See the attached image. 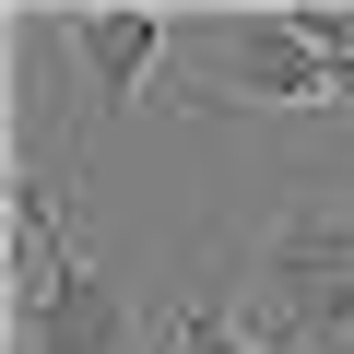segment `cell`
Masks as SVG:
<instances>
[{"label": "cell", "mask_w": 354, "mask_h": 354, "mask_svg": "<svg viewBox=\"0 0 354 354\" xmlns=\"http://www.w3.org/2000/svg\"><path fill=\"white\" fill-rule=\"evenodd\" d=\"M189 48H201L189 106H342L330 59L295 36V12H225V24H189Z\"/></svg>", "instance_id": "2"}, {"label": "cell", "mask_w": 354, "mask_h": 354, "mask_svg": "<svg viewBox=\"0 0 354 354\" xmlns=\"http://www.w3.org/2000/svg\"><path fill=\"white\" fill-rule=\"evenodd\" d=\"M165 354H272L225 295H189V307H177V330H165Z\"/></svg>", "instance_id": "5"}, {"label": "cell", "mask_w": 354, "mask_h": 354, "mask_svg": "<svg viewBox=\"0 0 354 354\" xmlns=\"http://www.w3.org/2000/svg\"><path fill=\"white\" fill-rule=\"evenodd\" d=\"M59 48L83 59V95H95V118H118V106L142 95V71L177 48V24H165V12H59Z\"/></svg>", "instance_id": "4"}, {"label": "cell", "mask_w": 354, "mask_h": 354, "mask_svg": "<svg viewBox=\"0 0 354 354\" xmlns=\"http://www.w3.org/2000/svg\"><path fill=\"white\" fill-rule=\"evenodd\" d=\"M342 354H354V342H342Z\"/></svg>", "instance_id": "6"}, {"label": "cell", "mask_w": 354, "mask_h": 354, "mask_svg": "<svg viewBox=\"0 0 354 354\" xmlns=\"http://www.w3.org/2000/svg\"><path fill=\"white\" fill-rule=\"evenodd\" d=\"M260 342L342 354L354 342V225H283L260 248Z\"/></svg>", "instance_id": "1"}, {"label": "cell", "mask_w": 354, "mask_h": 354, "mask_svg": "<svg viewBox=\"0 0 354 354\" xmlns=\"http://www.w3.org/2000/svg\"><path fill=\"white\" fill-rule=\"evenodd\" d=\"M12 330H24V354H118L130 342V307H118V283L95 260H59L48 283L12 295Z\"/></svg>", "instance_id": "3"}]
</instances>
